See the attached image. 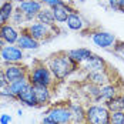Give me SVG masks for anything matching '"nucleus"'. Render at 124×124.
Returning <instances> with one entry per match:
<instances>
[{"label": "nucleus", "instance_id": "obj_1", "mask_svg": "<svg viewBox=\"0 0 124 124\" xmlns=\"http://www.w3.org/2000/svg\"><path fill=\"white\" fill-rule=\"evenodd\" d=\"M46 64L50 69V71L53 73L54 78L59 81H63L64 78H67L71 73H74L78 69V64L69 57L67 51H59L56 54H51L47 59Z\"/></svg>", "mask_w": 124, "mask_h": 124}, {"label": "nucleus", "instance_id": "obj_2", "mask_svg": "<svg viewBox=\"0 0 124 124\" xmlns=\"http://www.w3.org/2000/svg\"><path fill=\"white\" fill-rule=\"evenodd\" d=\"M29 81L33 86H46L51 87L54 84V76L50 71L46 63H37L29 73Z\"/></svg>", "mask_w": 124, "mask_h": 124}, {"label": "nucleus", "instance_id": "obj_3", "mask_svg": "<svg viewBox=\"0 0 124 124\" xmlns=\"http://www.w3.org/2000/svg\"><path fill=\"white\" fill-rule=\"evenodd\" d=\"M110 114L106 104H93L86 108V124H110Z\"/></svg>", "mask_w": 124, "mask_h": 124}, {"label": "nucleus", "instance_id": "obj_4", "mask_svg": "<svg viewBox=\"0 0 124 124\" xmlns=\"http://www.w3.org/2000/svg\"><path fill=\"white\" fill-rule=\"evenodd\" d=\"M24 30L33 39H36L39 41L49 40L53 36H56V33H57V29L54 26H47V24H44V23H41V22H37V20L33 22V23H30L27 27H24Z\"/></svg>", "mask_w": 124, "mask_h": 124}, {"label": "nucleus", "instance_id": "obj_5", "mask_svg": "<svg viewBox=\"0 0 124 124\" xmlns=\"http://www.w3.org/2000/svg\"><path fill=\"white\" fill-rule=\"evenodd\" d=\"M16 7L24 14L26 22H33V20H36L39 12L44 6L39 0H22V1H17L16 3Z\"/></svg>", "mask_w": 124, "mask_h": 124}, {"label": "nucleus", "instance_id": "obj_6", "mask_svg": "<svg viewBox=\"0 0 124 124\" xmlns=\"http://www.w3.org/2000/svg\"><path fill=\"white\" fill-rule=\"evenodd\" d=\"M24 59V50H22L17 44H6L0 49V62L6 64L20 63Z\"/></svg>", "mask_w": 124, "mask_h": 124}, {"label": "nucleus", "instance_id": "obj_7", "mask_svg": "<svg viewBox=\"0 0 124 124\" xmlns=\"http://www.w3.org/2000/svg\"><path fill=\"white\" fill-rule=\"evenodd\" d=\"M91 40H93V43L97 47H100V49H107V50L113 49L116 46V43L118 41L117 37L113 33H110V31H103V30L93 31L91 33Z\"/></svg>", "mask_w": 124, "mask_h": 124}, {"label": "nucleus", "instance_id": "obj_8", "mask_svg": "<svg viewBox=\"0 0 124 124\" xmlns=\"http://www.w3.org/2000/svg\"><path fill=\"white\" fill-rule=\"evenodd\" d=\"M47 116L53 121L57 124H69L71 123V111L69 108V106L59 104V106H53L47 111Z\"/></svg>", "mask_w": 124, "mask_h": 124}, {"label": "nucleus", "instance_id": "obj_9", "mask_svg": "<svg viewBox=\"0 0 124 124\" xmlns=\"http://www.w3.org/2000/svg\"><path fill=\"white\" fill-rule=\"evenodd\" d=\"M4 73H6V77H7V81L9 84L19 80V78H23V77H27L29 73H27V67H24L23 64L20 63H13V64H6L4 67Z\"/></svg>", "mask_w": 124, "mask_h": 124}, {"label": "nucleus", "instance_id": "obj_10", "mask_svg": "<svg viewBox=\"0 0 124 124\" xmlns=\"http://www.w3.org/2000/svg\"><path fill=\"white\" fill-rule=\"evenodd\" d=\"M17 101H20L22 104H24L27 107H39L37 99H36V91H34V86L31 83H29L17 94Z\"/></svg>", "mask_w": 124, "mask_h": 124}, {"label": "nucleus", "instance_id": "obj_11", "mask_svg": "<svg viewBox=\"0 0 124 124\" xmlns=\"http://www.w3.org/2000/svg\"><path fill=\"white\" fill-rule=\"evenodd\" d=\"M81 69H83L86 73H90V71L106 70V69H108V66H107V63H106V60H104L103 57H100V56H97V54L93 53L86 62L81 64Z\"/></svg>", "mask_w": 124, "mask_h": 124}, {"label": "nucleus", "instance_id": "obj_12", "mask_svg": "<svg viewBox=\"0 0 124 124\" xmlns=\"http://www.w3.org/2000/svg\"><path fill=\"white\" fill-rule=\"evenodd\" d=\"M86 80H87V83L99 86V87L104 86V84H108L111 81L110 80V73H108L107 69L106 70H99V71H90V73H87Z\"/></svg>", "mask_w": 124, "mask_h": 124}, {"label": "nucleus", "instance_id": "obj_13", "mask_svg": "<svg viewBox=\"0 0 124 124\" xmlns=\"http://www.w3.org/2000/svg\"><path fill=\"white\" fill-rule=\"evenodd\" d=\"M16 44H17L22 50H37L39 47H40V41L36 40V39H33L24 29L20 31V36L17 39Z\"/></svg>", "mask_w": 124, "mask_h": 124}, {"label": "nucleus", "instance_id": "obj_14", "mask_svg": "<svg viewBox=\"0 0 124 124\" xmlns=\"http://www.w3.org/2000/svg\"><path fill=\"white\" fill-rule=\"evenodd\" d=\"M20 36V31L12 23H4L0 29V37L6 41V44H16L17 39Z\"/></svg>", "mask_w": 124, "mask_h": 124}, {"label": "nucleus", "instance_id": "obj_15", "mask_svg": "<svg viewBox=\"0 0 124 124\" xmlns=\"http://www.w3.org/2000/svg\"><path fill=\"white\" fill-rule=\"evenodd\" d=\"M76 12H77V10H76L74 7H73L71 4H67V3H63L60 6H56V7H53L54 22H56V23H66L69 14L76 13Z\"/></svg>", "mask_w": 124, "mask_h": 124}, {"label": "nucleus", "instance_id": "obj_16", "mask_svg": "<svg viewBox=\"0 0 124 124\" xmlns=\"http://www.w3.org/2000/svg\"><path fill=\"white\" fill-rule=\"evenodd\" d=\"M67 53H69V57H70L74 63H77L78 66H81V64L93 54V51L90 49H86V47H78V49L69 50Z\"/></svg>", "mask_w": 124, "mask_h": 124}, {"label": "nucleus", "instance_id": "obj_17", "mask_svg": "<svg viewBox=\"0 0 124 124\" xmlns=\"http://www.w3.org/2000/svg\"><path fill=\"white\" fill-rule=\"evenodd\" d=\"M66 24L70 30H74V31H81L84 27H86V22L83 20V17L78 14V13H71L69 14L67 20H66Z\"/></svg>", "mask_w": 124, "mask_h": 124}, {"label": "nucleus", "instance_id": "obj_18", "mask_svg": "<svg viewBox=\"0 0 124 124\" xmlns=\"http://www.w3.org/2000/svg\"><path fill=\"white\" fill-rule=\"evenodd\" d=\"M34 91H36V99H37L39 106H46V104L50 103V100H51V90H50V87L34 86Z\"/></svg>", "mask_w": 124, "mask_h": 124}, {"label": "nucleus", "instance_id": "obj_19", "mask_svg": "<svg viewBox=\"0 0 124 124\" xmlns=\"http://www.w3.org/2000/svg\"><path fill=\"white\" fill-rule=\"evenodd\" d=\"M69 108L71 111V124L86 123V110L80 104L71 103V104H69Z\"/></svg>", "mask_w": 124, "mask_h": 124}, {"label": "nucleus", "instance_id": "obj_20", "mask_svg": "<svg viewBox=\"0 0 124 124\" xmlns=\"http://www.w3.org/2000/svg\"><path fill=\"white\" fill-rule=\"evenodd\" d=\"M16 10V4L14 0H4L3 4L0 6V17L4 20V23H10L13 13Z\"/></svg>", "mask_w": 124, "mask_h": 124}, {"label": "nucleus", "instance_id": "obj_21", "mask_svg": "<svg viewBox=\"0 0 124 124\" xmlns=\"http://www.w3.org/2000/svg\"><path fill=\"white\" fill-rule=\"evenodd\" d=\"M117 96H118V88H117V86H114L111 83L100 87V100H103L104 103L117 97Z\"/></svg>", "mask_w": 124, "mask_h": 124}, {"label": "nucleus", "instance_id": "obj_22", "mask_svg": "<svg viewBox=\"0 0 124 124\" xmlns=\"http://www.w3.org/2000/svg\"><path fill=\"white\" fill-rule=\"evenodd\" d=\"M36 20H37V22H41V23H44V24H47V26H56L54 14H53V9L46 7V6L39 12Z\"/></svg>", "mask_w": 124, "mask_h": 124}, {"label": "nucleus", "instance_id": "obj_23", "mask_svg": "<svg viewBox=\"0 0 124 124\" xmlns=\"http://www.w3.org/2000/svg\"><path fill=\"white\" fill-rule=\"evenodd\" d=\"M30 81H29V77H23V78H19V80H16V81H13V83H10L9 84V90L12 91L13 94L17 97V94L24 88L27 84H29Z\"/></svg>", "mask_w": 124, "mask_h": 124}, {"label": "nucleus", "instance_id": "obj_24", "mask_svg": "<svg viewBox=\"0 0 124 124\" xmlns=\"http://www.w3.org/2000/svg\"><path fill=\"white\" fill-rule=\"evenodd\" d=\"M106 107L110 110V111H117V110H123V104H121V96H117L114 99L108 100L104 103Z\"/></svg>", "mask_w": 124, "mask_h": 124}, {"label": "nucleus", "instance_id": "obj_25", "mask_svg": "<svg viewBox=\"0 0 124 124\" xmlns=\"http://www.w3.org/2000/svg\"><path fill=\"white\" fill-rule=\"evenodd\" d=\"M10 23H12L13 26H22L23 23H26L24 14L20 12L17 7H16V10H14V13H13L12 19H10Z\"/></svg>", "mask_w": 124, "mask_h": 124}, {"label": "nucleus", "instance_id": "obj_26", "mask_svg": "<svg viewBox=\"0 0 124 124\" xmlns=\"http://www.w3.org/2000/svg\"><path fill=\"white\" fill-rule=\"evenodd\" d=\"M87 94L94 100V101H100V87L99 86H94V84H90L87 83Z\"/></svg>", "mask_w": 124, "mask_h": 124}, {"label": "nucleus", "instance_id": "obj_27", "mask_svg": "<svg viewBox=\"0 0 124 124\" xmlns=\"http://www.w3.org/2000/svg\"><path fill=\"white\" fill-rule=\"evenodd\" d=\"M110 124H124V111L117 110L110 114Z\"/></svg>", "mask_w": 124, "mask_h": 124}, {"label": "nucleus", "instance_id": "obj_28", "mask_svg": "<svg viewBox=\"0 0 124 124\" xmlns=\"http://www.w3.org/2000/svg\"><path fill=\"white\" fill-rule=\"evenodd\" d=\"M108 7L114 12L124 13V0H108Z\"/></svg>", "mask_w": 124, "mask_h": 124}, {"label": "nucleus", "instance_id": "obj_29", "mask_svg": "<svg viewBox=\"0 0 124 124\" xmlns=\"http://www.w3.org/2000/svg\"><path fill=\"white\" fill-rule=\"evenodd\" d=\"M113 51H114V54H117V56L121 59V62L124 63V43L117 41V43H116V46L113 47Z\"/></svg>", "mask_w": 124, "mask_h": 124}, {"label": "nucleus", "instance_id": "obj_30", "mask_svg": "<svg viewBox=\"0 0 124 124\" xmlns=\"http://www.w3.org/2000/svg\"><path fill=\"white\" fill-rule=\"evenodd\" d=\"M39 1H41V3H43V6L50 7V9H53V7H56V6H60V4L64 3L63 0H39Z\"/></svg>", "mask_w": 124, "mask_h": 124}, {"label": "nucleus", "instance_id": "obj_31", "mask_svg": "<svg viewBox=\"0 0 124 124\" xmlns=\"http://www.w3.org/2000/svg\"><path fill=\"white\" fill-rule=\"evenodd\" d=\"M7 86H9V81H7L6 73H4V69H0V88H4Z\"/></svg>", "mask_w": 124, "mask_h": 124}, {"label": "nucleus", "instance_id": "obj_32", "mask_svg": "<svg viewBox=\"0 0 124 124\" xmlns=\"http://www.w3.org/2000/svg\"><path fill=\"white\" fill-rule=\"evenodd\" d=\"M12 116L10 114H1L0 116V124H12Z\"/></svg>", "mask_w": 124, "mask_h": 124}, {"label": "nucleus", "instance_id": "obj_33", "mask_svg": "<svg viewBox=\"0 0 124 124\" xmlns=\"http://www.w3.org/2000/svg\"><path fill=\"white\" fill-rule=\"evenodd\" d=\"M41 124H57V123H56V121H53L49 116H46V117L41 120Z\"/></svg>", "mask_w": 124, "mask_h": 124}, {"label": "nucleus", "instance_id": "obj_34", "mask_svg": "<svg viewBox=\"0 0 124 124\" xmlns=\"http://www.w3.org/2000/svg\"><path fill=\"white\" fill-rule=\"evenodd\" d=\"M99 3L104 7H108V0H99Z\"/></svg>", "mask_w": 124, "mask_h": 124}, {"label": "nucleus", "instance_id": "obj_35", "mask_svg": "<svg viewBox=\"0 0 124 124\" xmlns=\"http://www.w3.org/2000/svg\"><path fill=\"white\" fill-rule=\"evenodd\" d=\"M4 46H6V41H4V40H3V39L0 37V49H3V47H4Z\"/></svg>", "mask_w": 124, "mask_h": 124}, {"label": "nucleus", "instance_id": "obj_36", "mask_svg": "<svg viewBox=\"0 0 124 124\" xmlns=\"http://www.w3.org/2000/svg\"><path fill=\"white\" fill-rule=\"evenodd\" d=\"M3 24H4V20H3V19H1V17H0V29H1V27H3Z\"/></svg>", "mask_w": 124, "mask_h": 124}, {"label": "nucleus", "instance_id": "obj_37", "mask_svg": "<svg viewBox=\"0 0 124 124\" xmlns=\"http://www.w3.org/2000/svg\"><path fill=\"white\" fill-rule=\"evenodd\" d=\"M63 1L67 3V4H71V3H73V0H63Z\"/></svg>", "mask_w": 124, "mask_h": 124}, {"label": "nucleus", "instance_id": "obj_38", "mask_svg": "<svg viewBox=\"0 0 124 124\" xmlns=\"http://www.w3.org/2000/svg\"><path fill=\"white\" fill-rule=\"evenodd\" d=\"M121 104H123V111H124V94L121 96Z\"/></svg>", "mask_w": 124, "mask_h": 124}, {"label": "nucleus", "instance_id": "obj_39", "mask_svg": "<svg viewBox=\"0 0 124 124\" xmlns=\"http://www.w3.org/2000/svg\"><path fill=\"white\" fill-rule=\"evenodd\" d=\"M17 114H19V116L22 117V116H23V111H22V110H17Z\"/></svg>", "mask_w": 124, "mask_h": 124}, {"label": "nucleus", "instance_id": "obj_40", "mask_svg": "<svg viewBox=\"0 0 124 124\" xmlns=\"http://www.w3.org/2000/svg\"><path fill=\"white\" fill-rule=\"evenodd\" d=\"M77 1H80V3H84V1H86V0H77Z\"/></svg>", "mask_w": 124, "mask_h": 124}, {"label": "nucleus", "instance_id": "obj_41", "mask_svg": "<svg viewBox=\"0 0 124 124\" xmlns=\"http://www.w3.org/2000/svg\"><path fill=\"white\" fill-rule=\"evenodd\" d=\"M3 1H4V0H0V6H1V4H3Z\"/></svg>", "mask_w": 124, "mask_h": 124}, {"label": "nucleus", "instance_id": "obj_42", "mask_svg": "<svg viewBox=\"0 0 124 124\" xmlns=\"http://www.w3.org/2000/svg\"><path fill=\"white\" fill-rule=\"evenodd\" d=\"M14 1H16V3H17V1H22V0H14Z\"/></svg>", "mask_w": 124, "mask_h": 124}]
</instances>
